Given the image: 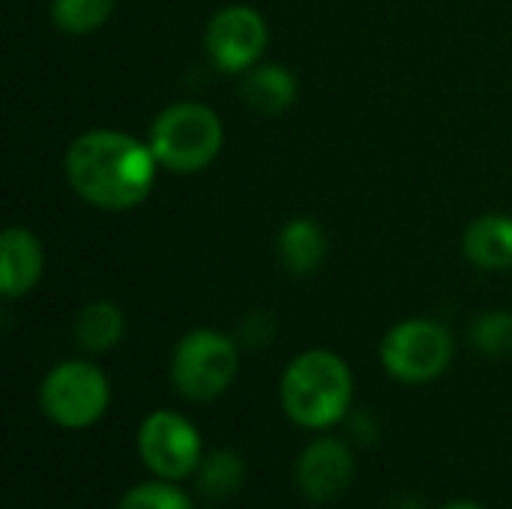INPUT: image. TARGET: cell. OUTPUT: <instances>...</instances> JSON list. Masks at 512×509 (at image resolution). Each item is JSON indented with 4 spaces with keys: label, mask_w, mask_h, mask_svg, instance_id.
I'll return each instance as SVG.
<instances>
[{
    "label": "cell",
    "mask_w": 512,
    "mask_h": 509,
    "mask_svg": "<svg viewBox=\"0 0 512 509\" xmlns=\"http://www.w3.org/2000/svg\"><path fill=\"white\" fill-rule=\"evenodd\" d=\"M156 165L150 144L114 129L84 132L66 150L69 186L102 210L138 207L153 189Z\"/></svg>",
    "instance_id": "6da1fadb"
},
{
    "label": "cell",
    "mask_w": 512,
    "mask_h": 509,
    "mask_svg": "<svg viewBox=\"0 0 512 509\" xmlns=\"http://www.w3.org/2000/svg\"><path fill=\"white\" fill-rule=\"evenodd\" d=\"M351 402V372L330 351L300 354L282 378V405L306 429L333 426Z\"/></svg>",
    "instance_id": "7a4b0ae2"
},
{
    "label": "cell",
    "mask_w": 512,
    "mask_h": 509,
    "mask_svg": "<svg viewBox=\"0 0 512 509\" xmlns=\"http://www.w3.org/2000/svg\"><path fill=\"white\" fill-rule=\"evenodd\" d=\"M225 132L216 111L198 102H180L165 108L150 129V150L159 165L192 174L207 168L222 150Z\"/></svg>",
    "instance_id": "3957f363"
},
{
    "label": "cell",
    "mask_w": 512,
    "mask_h": 509,
    "mask_svg": "<svg viewBox=\"0 0 512 509\" xmlns=\"http://www.w3.org/2000/svg\"><path fill=\"white\" fill-rule=\"evenodd\" d=\"M237 366H240L237 345L225 333L192 330L180 339L174 351L171 378L186 399L210 402L231 387Z\"/></svg>",
    "instance_id": "277c9868"
},
{
    "label": "cell",
    "mask_w": 512,
    "mask_h": 509,
    "mask_svg": "<svg viewBox=\"0 0 512 509\" xmlns=\"http://www.w3.org/2000/svg\"><path fill=\"white\" fill-rule=\"evenodd\" d=\"M42 411L63 429H84L108 408V381L90 363H60L39 390Z\"/></svg>",
    "instance_id": "5b68a950"
},
{
    "label": "cell",
    "mask_w": 512,
    "mask_h": 509,
    "mask_svg": "<svg viewBox=\"0 0 512 509\" xmlns=\"http://www.w3.org/2000/svg\"><path fill=\"white\" fill-rule=\"evenodd\" d=\"M450 357H453L450 333L441 324L423 318L396 324L381 345V360L387 372L408 384H426L438 378L450 366Z\"/></svg>",
    "instance_id": "8992f818"
},
{
    "label": "cell",
    "mask_w": 512,
    "mask_h": 509,
    "mask_svg": "<svg viewBox=\"0 0 512 509\" xmlns=\"http://www.w3.org/2000/svg\"><path fill=\"white\" fill-rule=\"evenodd\" d=\"M138 450L153 474L165 480H180L195 471L201 456V438L186 417L174 411H156L141 423Z\"/></svg>",
    "instance_id": "52a82bcc"
},
{
    "label": "cell",
    "mask_w": 512,
    "mask_h": 509,
    "mask_svg": "<svg viewBox=\"0 0 512 509\" xmlns=\"http://www.w3.org/2000/svg\"><path fill=\"white\" fill-rule=\"evenodd\" d=\"M267 48V21L252 6H225L207 27V51L222 72H246Z\"/></svg>",
    "instance_id": "ba28073f"
},
{
    "label": "cell",
    "mask_w": 512,
    "mask_h": 509,
    "mask_svg": "<svg viewBox=\"0 0 512 509\" xmlns=\"http://www.w3.org/2000/svg\"><path fill=\"white\" fill-rule=\"evenodd\" d=\"M351 477H354V459H351L348 447L333 438L312 444L300 456V465H297L300 492L315 504L339 498L348 489Z\"/></svg>",
    "instance_id": "9c48e42d"
},
{
    "label": "cell",
    "mask_w": 512,
    "mask_h": 509,
    "mask_svg": "<svg viewBox=\"0 0 512 509\" xmlns=\"http://www.w3.org/2000/svg\"><path fill=\"white\" fill-rule=\"evenodd\" d=\"M42 276V246L24 228H6L0 234V288L6 297L27 294Z\"/></svg>",
    "instance_id": "30bf717a"
},
{
    "label": "cell",
    "mask_w": 512,
    "mask_h": 509,
    "mask_svg": "<svg viewBox=\"0 0 512 509\" xmlns=\"http://www.w3.org/2000/svg\"><path fill=\"white\" fill-rule=\"evenodd\" d=\"M465 255L483 270H510L512 267V216L489 213L471 222L465 234Z\"/></svg>",
    "instance_id": "8fae6325"
},
{
    "label": "cell",
    "mask_w": 512,
    "mask_h": 509,
    "mask_svg": "<svg viewBox=\"0 0 512 509\" xmlns=\"http://www.w3.org/2000/svg\"><path fill=\"white\" fill-rule=\"evenodd\" d=\"M240 96L249 108L261 114H282L297 99V81L285 66L264 63L246 72V78L240 81Z\"/></svg>",
    "instance_id": "7c38bea8"
},
{
    "label": "cell",
    "mask_w": 512,
    "mask_h": 509,
    "mask_svg": "<svg viewBox=\"0 0 512 509\" xmlns=\"http://www.w3.org/2000/svg\"><path fill=\"white\" fill-rule=\"evenodd\" d=\"M279 258L297 276L315 273L327 258V237H324L321 225L312 219H303V216L291 219L279 234Z\"/></svg>",
    "instance_id": "4fadbf2b"
},
{
    "label": "cell",
    "mask_w": 512,
    "mask_h": 509,
    "mask_svg": "<svg viewBox=\"0 0 512 509\" xmlns=\"http://www.w3.org/2000/svg\"><path fill=\"white\" fill-rule=\"evenodd\" d=\"M123 327V312L108 300H96L81 309L75 321V336L87 351H108L123 339Z\"/></svg>",
    "instance_id": "5bb4252c"
},
{
    "label": "cell",
    "mask_w": 512,
    "mask_h": 509,
    "mask_svg": "<svg viewBox=\"0 0 512 509\" xmlns=\"http://www.w3.org/2000/svg\"><path fill=\"white\" fill-rule=\"evenodd\" d=\"M114 3L117 0H51V18L63 33L84 36L108 21Z\"/></svg>",
    "instance_id": "9a60e30c"
},
{
    "label": "cell",
    "mask_w": 512,
    "mask_h": 509,
    "mask_svg": "<svg viewBox=\"0 0 512 509\" xmlns=\"http://www.w3.org/2000/svg\"><path fill=\"white\" fill-rule=\"evenodd\" d=\"M471 339L489 357L512 354V312H486L474 321Z\"/></svg>",
    "instance_id": "2e32d148"
},
{
    "label": "cell",
    "mask_w": 512,
    "mask_h": 509,
    "mask_svg": "<svg viewBox=\"0 0 512 509\" xmlns=\"http://www.w3.org/2000/svg\"><path fill=\"white\" fill-rule=\"evenodd\" d=\"M243 483V462L234 453H216L201 471V489L210 498H228Z\"/></svg>",
    "instance_id": "e0dca14e"
},
{
    "label": "cell",
    "mask_w": 512,
    "mask_h": 509,
    "mask_svg": "<svg viewBox=\"0 0 512 509\" xmlns=\"http://www.w3.org/2000/svg\"><path fill=\"white\" fill-rule=\"evenodd\" d=\"M120 509H192V504L180 489L168 483H144L120 501Z\"/></svg>",
    "instance_id": "ac0fdd59"
},
{
    "label": "cell",
    "mask_w": 512,
    "mask_h": 509,
    "mask_svg": "<svg viewBox=\"0 0 512 509\" xmlns=\"http://www.w3.org/2000/svg\"><path fill=\"white\" fill-rule=\"evenodd\" d=\"M243 336L249 339V345H261V342L267 345L270 336H273V318L270 315H261V312L249 315L246 324H243Z\"/></svg>",
    "instance_id": "d6986e66"
},
{
    "label": "cell",
    "mask_w": 512,
    "mask_h": 509,
    "mask_svg": "<svg viewBox=\"0 0 512 509\" xmlns=\"http://www.w3.org/2000/svg\"><path fill=\"white\" fill-rule=\"evenodd\" d=\"M444 509H483V507H477V504H450V507H444Z\"/></svg>",
    "instance_id": "ffe728a7"
}]
</instances>
